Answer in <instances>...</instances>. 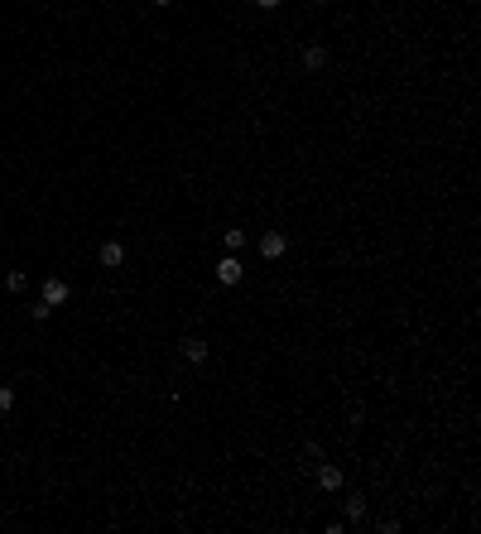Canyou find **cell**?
Returning a JSON list of instances; mask_svg holds the SVG:
<instances>
[{
	"label": "cell",
	"mask_w": 481,
	"mask_h": 534,
	"mask_svg": "<svg viewBox=\"0 0 481 534\" xmlns=\"http://www.w3.org/2000/svg\"><path fill=\"white\" fill-rule=\"evenodd\" d=\"M44 304H48V309H63V304H68V279H63V275H48V279H44Z\"/></svg>",
	"instance_id": "cell-1"
},
{
	"label": "cell",
	"mask_w": 481,
	"mask_h": 534,
	"mask_svg": "<svg viewBox=\"0 0 481 534\" xmlns=\"http://www.w3.org/2000/svg\"><path fill=\"white\" fill-rule=\"evenodd\" d=\"M284 250H289L284 231H260V255H265V260H280Z\"/></svg>",
	"instance_id": "cell-2"
},
{
	"label": "cell",
	"mask_w": 481,
	"mask_h": 534,
	"mask_svg": "<svg viewBox=\"0 0 481 534\" xmlns=\"http://www.w3.org/2000/svg\"><path fill=\"white\" fill-rule=\"evenodd\" d=\"M241 275H246V265H241L236 255H221V265H217V284H241Z\"/></svg>",
	"instance_id": "cell-3"
},
{
	"label": "cell",
	"mask_w": 481,
	"mask_h": 534,
	"mask_svg": "<svg viewBox=\"0 0 481 534\" xmlns=\"http://www.w3.org/2000/svg\"><path fill=\"white\" fill-rule=\"evenodd\" d=\"M96 260H101L106 270H116V265L125 260V246H120V241H101V250H96Z\"/></svg>",
	"instance_id": "cell-4"
},
{
	"label": "cell",
	"mask_w": 481,
	"mask_h": 534,
	"mask_svg": "<svg viewBox=\"0 0 481 534\" xmlns=\"http://www.w3.org/2000/svg\"><path fill=\"white\" fill-rule=\"evenodd\" d=\"M318 486H323V491H342V467H337V462H323V467H318Z\"/></svg>",
	"instance_id": "cell-5"
},
{
	"label": "cell",
	"mask_w": 481,
	"mask_h": 534,
	"mask_svg": "<svg viewBox=\"0 0 481 534\" xmlns=\"http://www.w3.org/2000/svg\"><path fill=\"white\" fill-rule=\"evenodd\" d=\"M207 351H212V347H207L202 337H183V361H192V366H202V361H207Z\"/></svg>",
	"instance_id": "cell-6"
},
{
	"label": "cell",
	"mask_w": 481,
	"mask_h": 534,
	"mask_svg": "<svg viewBox=\"0 0 481 534\" xmlns=\"http://www.w3.org/2000/svg\"><path fill=\"white\" fill-rule=\"evenodd\" d=\"M303 68H308V73H323V68H327V48H323V44H308V48H303Z\"/></svg>",
	"instance_id": "cell-7"
},
{
	"label": "cell",
	"mask_w": 481,
	"mask_h": 534,
	"mask_svg": "<svg viewBox=\"0 0 481 534\" xmlns=\"http://www.w3.org/2000/svg\"><path fill=\"white\" fill-rule=\"evenodd\" d=\"M347 520H352V525L366 520V496H347Z\"/></svg>",
	"instance_id": "cell-8"
},
{
	"label": "cell",
	"mask_w": 481,
	"mask_h": 534,
	"mask_svg": "<svg viewBox=\"0 0 481 534\" xmlns=\"http://www.w3.org/2000/svg\"><path fill=\"white\" fill-rule=\"evenodd\" d=\"M5 289H10V294H24V289H29V275H24V270H10V275H5Z\"/></svg>",
	"instance_id": "cell-9"
},
{
	"label": "cell",
	"mask_w": 481,
	"mask_h": 534,
	"mask_svg": "<svg viewBox=\"0 0 481 534\" xmlns=\"http://www.w3.org/2000/svg\"><path fill=\"white\" fill-rule=\"evenodd\" d=\"M221 241H226V250H231V255H236V250H241V246H246V231H236V226H231V231H226V236H221Z\"/></svg>",
	"instance_id": "cell-10"
},
{
	"label": "cell",
	"mask_w": 481,
	"mask_h": 534,
	"mask_svg": "<svg viewBox=\"0 0 481 534\" xmlns=\"http://www.w3.org/2000/svg\"><path fill=\"white\" fill-rule=\"evenodd\" d=\"M48 313H53V309H48L44 299H39V304H29V318H34V322H48Z\"/></svg>",
	"instance_id": "cell-11"
},
{
	"label": "cell",
	"mask_w": 481,
	"mask_h": 534,
	"mask_svg": "<svg viewBox=\"0 0 481 534\" xmlns=\"http://www.w3.org/2000/svg\"><path fill=\"white\" fill-rule=\"evenodd\" d=\"M10 409H15V390H10V385H0V414H10Z\"/></svg>",
	"instance_id": "cell-12"
},
{
	"label": "cell",
	"mask_w": 481,
	"mask_h": 534,
	"mask_svg": "<svg viewBox=\"0 0 481 534\" xmlns=\"http://www.w3.org/2000/svg\"><path fill=\"white\" fill-rule=\"evenodd\" d=\"M275 5H280V0H260V10H275Z\"/></svg>",
	"instance_id": "cell-13"
},
{
	"label": "cell",
	"mask_w": 481,
	"mask_h": 534,
	"mask_svg": "<svg viewBox=\"0 0 481 534\" xmlns=\"http://www.w3.org/2000/svg\"><path fill=\"white\" fill-rule=\"evenodd\" d=\"M154 5H174V0H154Z\"/></svg>",
	"instance_id": "cell-14"
},
{
	"label": "cell",
	"mask_w": 481,
	"mask_h": 534,
	"mask_svg": "<svg viewBox=\"0 0 481 534\" xmlns=\"http://www.w3.org/2000/svg\"><path fill=\"white\" fill-rule=\"evenodd\" d=\"M313 5H323V0H313Z\"/></svg>",
	"instance_id": "cell-15"
}]
</instances>
